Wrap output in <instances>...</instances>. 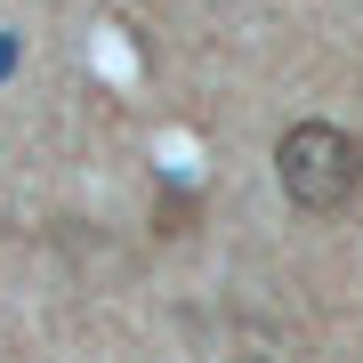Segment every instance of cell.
Here are the masks:
<instances>
[{"instance_id":"obj_1","label":"cell","mask_w":363,"mask_h":363,"mask_svg":"<svg viewBox=\"0 0 363 363\" xmlns=\"http://www.w3.org/2000/svg\"><path fill=\"white\" fill-rule=\"evenodd\" d=\"M274 178L298 210H339L363 186V138H347L339 121H298L274 145Z\"/></svg>"}]
</instances>
